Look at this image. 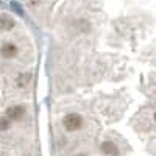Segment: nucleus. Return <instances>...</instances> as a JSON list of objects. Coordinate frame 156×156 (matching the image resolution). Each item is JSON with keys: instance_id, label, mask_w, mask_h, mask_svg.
Segmentation results:
<instances>
[{"instance_id": "obj_1", "label": "nucleus", "mask_w": 156, "mask_h": 156, "mask_svg": "<svg viewBox=\"0 0 156 156\" xmlns=\"http://www.w3.org/2000/svg\"><path fill=\"white\" fill-rule=\"evenodd\" d=\"M62 125L64 128L67 129V131H76V129H80L81 125H83V119H81V115L80 114H67L66 117H64V120H62Z\"/></svg>"}, {"instance_id": "obj_2", "label": "nucleus", "mask_w": 156, "mask_h": 156, "mask_svg": "<svg viewBox=\"0 0 156 156\" xmlns=\"http://www.w3.org/2000/svg\"><path fill=\"white\" fill-rule=\"evenodd\" d=\"M0 55H2L3 58H6V59L14 58L17 55V47L14 44H5V45H2V48H0Z\"/></svg>"}, {"instance_id": "obj_3", "label": "nucleus", "mask_w": 156, "mask_h": 156, "mask_svg": "<svg viewBox=\"0 0 156 156\" xmlns=\"http://www.w3.org/2000/svg\"><path fill=\"white\" fill-rule=\"evenodd\" d=\"M101 151L106 153V154H109V156H115L117 151H119V148H117V145L114 144L112 140H105V142L101 144Z\"/></svg>"}, {"instance_id": "obj_4", "label": "nucleus", "mask_w": 156, "mask_h": 156, "mask_svg": "<svg viewBox=\"0 0 156 156\" xmlns=\"http://www.w3.org/2000/svg\"><path fill=\"white\" fill-rule=\"evenodd\" d=\"M6 114H8V119H11V120H19L20 117L23 115V108H22V106H11V108H8Z\"/></svg>"}, {"instance_id": "obj_5", "label": "nucleus", "mask_w": 156, "mask_h": 156, "mask_svg": "<svg viewBox=\"0 0 156 156\" xmlns=\"http://www.w3.org/2000/svg\"><path fill=\"white\" fill-rule=\"evenodd\" d=\"M12 27H14V20H12V17H9L8 14L0 16V30H11Z\"/></svg>"}, {"instance_id": "obj_6", "label": "nucleus", "mask_w": 156, "mask_h": 156, "mask_svg": "<svg viewBox=\"0 0 156 156\" xmlns=\"http://www.w3.org/2000/svg\"><path fill=\"white\" fill-rule=\"evenodd\" d=\"M30 80H31V76H30L28 73H23V75H20V76L17 78V84H19L20 87H23V86H27V84H28Z\"/></svg>"}, {"instance_id": "obj_7", "label": "nucleus", "mask_w": 156, "mask_h": 156, "mask_svg": "<svg viewBox=\"0 0 156 156\" xmlns=\"http://www.w3.org/2000/svg\"><path fill=\"white\" fill-rule=\"evenodd\" d=\"M8 128H9V120L0 115V131H5V129H8Z\"/></svg>"}, {"instance_id": "obj_8", "label": "nucleus", "mask_w": 156, "mask_h": 156, "mask_svg": "<svg viewBox=\"0 0 156 156\" xmlns=\"http://www.w3.org/2000/svg\"><path fill=\"white\" fill-rule=\"evenodd\" d=\"M154 120H156V112H154Z\"/></svg>"}, {"instance_id": "obj_9", "label": "nucleus", "mask_w": 156, "mask_h": 156, "mask_svg": "<svg viewBox=\"0 0 156 156\" xmlns=\"http://www.w3.org/2000/svg\"><path fill=\"white\" fill-rule=\"evenodd\" d=\"M80 156H84V154H80Z\"/></svg>"}]
</instances>
